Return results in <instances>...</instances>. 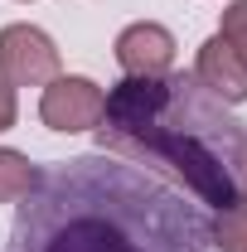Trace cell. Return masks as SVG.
<instances>
[{
    "label": "cell",
    "instance_id": "1",
    "mask_svg": "<svg viewBox=\"0 0 247 252\" xmlns=\"http://www.w3.org/2000/svg\"><path fill=\"white\" fill-rule=\"evenodd\" d=\"M97 126L107 151L175 170L218 214L243 199L238 156L247 146V131L223 112L218 97L199 88V78H126L107 93Z\"/></svg>",
    "mask_w": 247,
    "mask_h": 252
},
{
    "label": "cell",
    "instance_id": "8",
    "mask_svg": "<svg viewBox=\"0 0 247 252\" xmlns=\"http://www.w3.org/2000/svg\"><path fill=\"white\" fill-rule=\"evenodd\" d=\"M209 238H214V248H223V252H238V248L247 243V194L233 204V209H223V214H218V223H214V233H209Z\"/></svg>",
    "mask_w": 247,
    "mask_h": 252
},
{
    "label": "cell",
    "instance_id": "9",
    "mask_svg": "<svg viewBox=\"0 0 247 252\" xmlns=\"http://www.w3.org/2000/svg\"><path fill=\"white\" fill-rule=\"evenodd\" d=\"M218 39L243 59V68H247V0H233L228 10H223V20H218Z\"/></svg>",
    "mask_w": 247,
    "mask_h": 252
},
{
    "label": "cell",
    "instance_id": "5",
    "mask_svg": "<svg viewBox=\"0 0 247 252\" xmlns=\"http://www.w3.org/2000/svg\"><path fill=\"white\" fill-rule=\"evenodd\" d=\"M117 63L126 68V78H165L175 68V34L165 25L136 20L117 34Z\"/></svg>",
    "mask_w": 247,
    "mask_h": 252
},
{
    "label": "cell",
    "instance_id": "3",
    "mask_svg": "<svg viewBox=\"0 0 247 252\" xmlns=\"http://www.w3.org/2000/svg\"><path fill=\"white\" fill-rule=\"evenodd\" d=\"M54 78H59V49L39 25H5L0 30V83L44 88Z\"/></svg>",
    "mask_w": 247,
    "mask_h": 252
},
{
    "label": "cell",
    "instance_id": "10",
    "mask_svg": "<svg viewBox=\"0 0 247 252\" xmlns=\"http://www.w3.org/2000/svg\"><path fill=\"white\" fill-rule=\"evenodd\" d=\"M20 117V102H15V88L10 83H0V131H10Z\"/></svg>",
    "mask_w": 247,
    "mask_h": 252
},
{
    "label": "cell",
    "instance_id": "6",
    "mask_svg": "<svg viewBox=\"0 0 247 252\" xmlns=\"http://www.w3.org/2000/svg\"><path fill=\"white\" fill-rule=\"evenodd\" d=\"M194 78H199V88L209 97H218L223 107H238V102H247V68L243 59L223 44V39H204L199 44V59H194Z\"/></svg>",
    "mask_w": 247,
    "mask_h": 252
},
{
    "label": "cell",
    "instance_id": "2",
    "mask_svg": "<svg viewBox=\"0 0 247 252\" xmlns=\"http://www.w3.org/2000/svg\"><path fill=\"white\" fill-rule=\"evenodd\" d=\"M194 238H204V223L189 219L180 228V204L160 189H141L136 209H73L68 194L54 180L49 214L20 228L15 252H189Z\"/></svg>",
    "mask_w": 247,
    "mask_h": 252
},
{
    "label": "cell",
    "instance_id": "12",
    "mask_svg": "<svg viewBox=\"0 0 247 252\" xmlns=\"http://www.w3.org/2000/svg\"><path fill=\"white\" fill-rule=\"evenodd\" d=\"M238 252H247V243H243V248H238Z\"/></svg>",
    "mask_w": 247,
    "mask_h": 252
},
{
    "label": "cell",
    "instance_id": "11",
    "mask_svg": "<svg viewBox=\"0 0 247 252\" xmlns=\"http://www.w3.org/2000/svg\"><path fill=\"white\" fill-rule=\"evenodd\" d=\"M238 185H243V194H247V146H243V156H238Z\"/></svg>",
    "mask_w": 247,
    "mask_h": 252
},
{
    "label": "cell",
    "instance_id": "4",
    "mask_svg": "<svg viewBox=\"0 0 247 252\" xmlns=\"http://www.w3.org/2000/svg\"><path fill=\"white\" fill-rule=\"evenodd\" d=\"M102 107H107V93L97 88L93 78L83 73H59L54 83H44V97H39V117L49 131H93L102 122Z\"/></svg>",
    "mask_w": 247,
    "mask_h": 252
},
{
    "label": "cell",
    "instance_id": "7",
    "mask_svg": "<svg viewBox=\"0 0 247 252\" xmlns=\"http://www.w3.org/2000/svg\"><path fill=\"white\" fill-rule=\"evenodd\" d=\"M34 185H39V170L30 165V156H20V151L0 146V204H15V199H25Z\"/></svg>",
    "mask_w": 247,
    "mask_h": 252
}]
</instances>
